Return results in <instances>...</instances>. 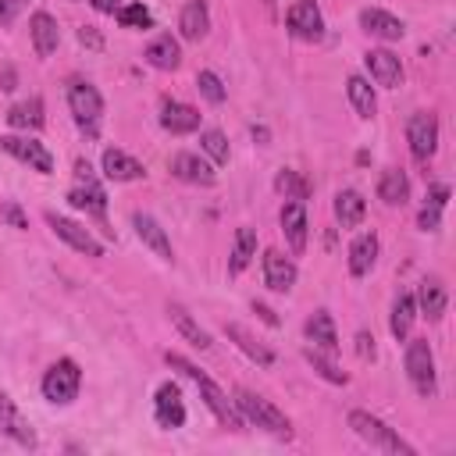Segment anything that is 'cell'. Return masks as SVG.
I'll return each mask as SVG.
<instances>
[{"label": "cell", "instance_id": "8", "mask_svg": "<svg viewBox=\"0 0 456 456\" xmlns=\"http://www.w3.org/2000/svg\"><path fill=\"white\" fill-rule=\"evenodd\" d=\"M192 381H196V388H200V395H203L207 410L217 417V424H221V428H232V431H239V428H242V413H239V410H235V403H232V399L221 392V385H217L214 378H207L203 370H200Z\"/></svg>", "mask_w": 456, "mask_h": 456}, {"label": "cell", "instance_id": "18", "mask_svg": "<svg viewBox=\"0 0 456 456\" xmlns=\"http://www.w3.org/2000/svg\"><path fill=\"white\" fill-rule=\"evenodd\" d=\"M360 25H363V32H370V36H378L385 43H395V39L406 36V25L395 14L381 11V7H363L360 11Z\"/></svg>", "mask_w": 456, "mask_h": 456}, {"label": "cell", "instance_id": "10", "mask_svg": "<svg viewBox=\"0 0 456 456\" xmlns=\"http://www.w3.org/2000/svg\"><path fill=\"white\" fill-rule=\"evenodd\" d=\"M46 224L53 228V235L57 239H64L71 249H78V253H86V256H103V246L93 239V232L89 228H82L78 221H71V217H64V214H53V210H46Z\"/></svg>", "mask_w": 456, "mask_h": 456}, {"label": "cell", "instance_id": "2", "mask_svg": "<svg viewBox=\"0 0 456 456\" xmlns=\"http://www.w3.org/2000/svg\"><path fill=\"white\" fill-rule=\"evenodd\" d=\"M349 428L356 431V438H363L370 449H381V452H392V456H413L417 449L395 431V428H388L385 420H378L374 413H367V410H353L349 413Z\"/></svg>", "mask_w": 456, "mask_h": 456}, {"label": "cell", "instance_id": "15", "mask_svg": "<svg viewBox=\"0 0 456 456\" xmlns=\"http://www.w3.org/2000/svg\"><path fill=\"white\" fill-rule=\"evenodd\" d=\"M171 175L175 178H182V182H192V185H214V164L210 160H203L200 153H189V150H182V153H175L171 157Z\"/></svg>", "mask_w": 456, "mask_h": 456}, {"label": "cell", "instance_id": "21", "mask_svg": "<svg viewBox=\"0 0 456 456\" xmlns=\"http://www.w3.org/2000/svg\"><path fill=\"white\" fill-rule=\"evenodd\" d=\"M413 303H417V310H420L428 321H438V317L445 314V303H449V289H445V281H442V278H424V281L417 285Z\"/></svg>", "mask_w": 456, "mask_h": 456}, {"label": "cell", "instance_id": "24", "mask_svg": "<svg viewBox=\"0 0 456 456\" xmlns=\"http://www.w3.org/2000/svg\"><path fill=\"white\" fill-rule=\"evenodd\" d=\"M103 175H107L110 182H135V178L146 175V167H142L135 157H128L125 150L110 146V150H103Z\"/></svg>", "mask_w": 456, "mask_h": 456}, {"label": "cell", "instance_id": "39", "mask_svg": "<svg viewBox=\"0 0 456 456\" xmlns=\"http://www.w3.org/2000/svg\"><path fill=\"white\" fill-rule=\"evenodd\" d=\"M114 14H118V21H121L125 28H150V25H153V14H150L142 4H121Z\"/></svg>", "mask_w": 456, "mask_h": 456}, {"label": "cell", "instance_id": "19", "mask_svg": "<svg viewBox=\"0 0 456 456\" xmlns=\"http://www.w3.org/2000/svg\"><path fill=\"white\" fill-rule=\"evenodd\" d=\"M160 125L171 132V135H189L200 128V110L182 103V100H164L160 103Z\"/></svg>", "mask_w": 456, "mask_h": 456}, {"label": "cell", "instance_id": "9", "mask_svg": "<svg viewBox=\"0 0 456 456\" xmlns=\"http://www.w3.org/2000/svg\"><path fill=\"white\" fill-rule=\"evenodd\" d=\"M0 146H4L14 160L28 164V167L39 171V175H50V171H53V157H50V150H46L39 139H32L28 132H25V135H4Z\"/></svg>", "mask_w": 456, "mask_h": 456}, {"label": "cell", "instance_id": "34", "mask_svg": "<svg viewBox=\"0 0 456 456\" xmlns=\"http://www.w3.org/2000/svg\"><path fill=\"white\" fill-rule=\"evenodd\" d=\"M346 93H349V103H353V110H356L360 118H374L378 100H374V86H370L363 75H349Z\"/></svg>", "mask_w": 456, "mask_h": 456}, {"label": "cell", "instance_id": "43", "mask_svg": "<svg viewBox=\"0 0 456 456\" xmlns=\"http://www.w3.org/2000/svg\"><path fill=\"white\" fill-rule=\"evenodd\" d=\"M0 214H4L7 221H11V228H28V221H25V214H21V210H18L14 203H4V207H0Z\"/></svg>", "mask_w": 456, "mask_h": 456}, {"label": "cell", "instance_id": "42", "mask_svg": "<svg viewBox=\"0 0 456 456\" xmlns=\"http://www.w3.org/2000/svg\"><path fill=\"white\" fill-rule=\"evenodd\" d=\"M25 4H28V0H0V21H4V25H11Z\"/></svg>", "mask_w": 456, "mask_h": 456}, {"label": "cell", "instance_id": "16", "mask_svg": "<svg viewBox=\"0 0 456 456\" xmlns=\"http://www.w3.org/2000/svg\"><path fill=\"white\" fill-rule=\"evenodd\" d=\"M28 36H32V50L36 57H50L61 43V28H57V18L50 11H36L28 18Z\"/></svg>", "mask_w": 456, "mask_h": 456}, {"label": "cell", "instance_id": "37", "mask_svg": "<svg viewBox=\"0 0 456 456\" xmlns=\"http://www.w3.org/2000/svg\"><path fill=\"white\" fill-rule=\"evenodd\" d=\"M303 356H306V363H310L324 381H331V385H346V381H349V374H346V370H338V367H335V360H331V356H324L321 349H306Z\"/></svg>", "mask_w": 456, "mask_h": 456}, {"label": "cell", "instance_id": "5", "mask_svg": "<svg viewBox=\"0 0 456 456\" xmlns=\"http://www.w3.org/2000/svg\"><path fill=\"white\" fill-rule=\"evenodd\" d=\"M75 175H78V185L68 192V203L78 207V210H89L96 221H107V192L96 182L93 167L86 160H75Z\"/></svg>", "mask_w": 456, "mask_h": 456}, {"label": "cell", "instance_id": "48", "mask_svg": "<svg viewBox=\"0 0 456 456\" xmlns=\"http://www.w3.org/2000/svg\"><path fill=\"white\" fill-rule=\"evenodd\" d=\"M78 39H82V43H89V46H100V36H96V32H93L89 25H86V28L78 32Z\"/></svg>", "mask_w": 456, "mask_h": 456}, {"label": "cell", "instance_id": "1", "mask_svg": "<svg viewBox=\"0 0 456 456\" xmlns=\"http://www.w3.org/2000/svg\"><path fill=\"white\" fill-rule=\"evenodd\" d=\"M232 403H235V410L242 413V420L264 428V431L274 435V438H292L289 417H285L271 399H264V395H256V392H249V388H235V399H232Z\"/></svg>", "mask_w": 456, "mask_h": 456}, {"label": "cell", "instance_id": "47", "mask_svg": "<svg viewBox=\"0 0 456 456\" xmlns=\"http://www.w3.org/2000/svg\"><path fill=\"white\" fill-rule=\"evenodd\" d=\"M445 200H449V189H445V185H435L428 203H435V207H445Z\"/></svg>", "mask_w": 456, "mask_h": 456}, {"label": "cell", "instance_id": "17", "mask_svg": "<svg viewBox=\"0 0 456 456\" xmlns=\"http://www.w3.org/2000/svg\"><path fill=\"white\" fill-rule=\"evenodd\" d=\"M264 281L271 292H289L296 285V264L292 256H285L281 249H267L264 253Z\"/></svg>", "mask_w": 456, "mask_h": 456}, {"label": "cell", "instance_id": "44", "mask_svg": "<svg viewBox=\"0 0 456 456\" xmlns=\"http://www.w3.org/2000/svg\"><path fill=\"white\" fill-rule=\"evenodd\" d=\"M356 353L367 360V356H374V335H367V331H360L356 335Z\"/></svg>", "mask_w": 456, "mask_h": 456}, {"label": "cell", "instance_id": "22", "mask_svg": "<svg viewBox=\"0 0 456 456\" xmlns=\"http://www.w3.org/2000/svg\"><path fill=\"white\" fill-rule=\"evenodd\" d=\"M306 338L314 342V349H321L328 356L338 353V331H335V321H331L328 310H314L306 317Z\"/></svg>", "mask_w": 456, "mask_h": 456}, {"label": "cell", "instance_id": "23", "mask_svg": "<svg viewBox=\"0 0 456 456\" xmlns=\"http://www.w3.org/2000/svg\"><path fill=\"white\" fill-rule=\"evenodd\" d=\"M0 435H7V438H14L18 445H36V435H32V428L25 424V417L18 413V406L11 403V395H4L0 392Z\"/></svg>", "mask_w": 456, "mask_h": 456}, {"label": "cell", "instance_id": "3", "mask_svg": "<svg viewBox=\"0 0 456 456\" xmlns=\"http://www.w3.org/2000/svg\"><path fill=\"white\" fill-rule=\"evenodd\" d=\"M68 110H71L75 125H78L89 139L100 135L103 96H100V89H96L93 82H86V78H71V82H68Z\"/></svg>", "mask_w": 456, "mask_h": 456}, {"label": "cell", "instance_id": "27", "mask_svg": "<svg viewBox=\"0 0 456 456\" xmlns=\"http://www.w3.org/2000/svg\"><path fill=\"white\" fill-rule=\"evenodd\" d=\"M378 249H381V246H378V235H374V232L356 235L353 246H349V274H353V278H363V274L374 267Z\"/></svg>", "mask_w": 456, "mask_h": 456}, {"label": "cell", "instance_id": "20", "mask_svg": "<svg viewBox=\"0 0 456 456\" xmlns=\"http://www.w3.org/2000/svg\"><path fill=\"white\" fill-rule=\"evenodd\" d=\"M132 224H135V235L160 256V260H175V253H171V242H167V232L160 228V221L157 217H150V214H142V210H135L132 214Z\"/></svg>", "mask_w": 456, "mask_h": 456}, {"label": "cell", "instance_id": "31", "mask_svg": "<svg viewBox=\"0 0 456 456\" xmlns=\"http://www.w3.org/2000/svg\"><path fill=\"white\" fill-rule=\"evenodd\" d=\"M224 331H228V338H232V342H235V346H239V349H242L256 367H274V353H271L264 342H256L242 324H228Z\"/></svg>", "mask_w": 456, "mask_h": 456}, {"label": "cell", "instance_id": "41", "mask_svg": "<svg viewBox=\"0 0 456 456\" xmlns=\"http://www.w3.org/2000/svg\"><path fill=\"white\" fill-rule=\"evenodd\" d=\"M417 224H420V232H435L438 224H442V207H435V203H428L420 214H417Z\"/></svg>", "mask_w": 456, "mask_h": 456}, {"label": "cell", "instance_id": "29", "mask_svg": "<svg viewBox=\"0 0 456 456\" xmlns=\"http://www.w3.org/2000/svg\"><path fill=\"white\" fill-rule=\"evenodd\" d=\"M167 314H171V324L178 328V335H182L189 346H196V349H210V346H214V342H210V335L192 321V314H189L182 303H171V306H167Z\"/></svg>", "mask_w": 456, "mask_h": 456}, {"label": "cell", "instance_id": "14", "mask_svg": "<svg viewBox=\"0 0 456 456\" xmlns=\"http://www.w3.org/2000/svg\"><path fill=\"white\" fill-rule=\"evenodd\" d=\"M363 64H367L370 78H374L378 86H385V89H395V86L403 82V64H399V57H395L392 50H385V46L367 50V53H363Z\"/></svg>", "mask_w": 456, "mask_h": 456}, {"label": "cell", "instance_id": "32", "mask_svg": "<svg viewBox=\"0 0 456 456\" xmlns=\"http://www.w3.org/2000/svg\"><path fill=\"white\" fill-rule=\"evenodd\" d=\"M363 214H367V200L356 189H342L335 196V217H338L342 228H356L363 221Z\"/></svg>", "mask_w": 456, "mask_h": 456}, {"label": "cell", "instance_id": "26", "mask_svg": "<svg viewBox=\"0 0 456 456\" xmlns=\"http://www.w3.org/2000/svg\"><path fill=\"white\" fill-rule=\"evenodd\" d=\"M378 200L388 207H403L410 200V178L403 167H385L378 178Z\"/></svg>", "mask_w": 456, "mask_h": 456}, {"label": "cell", "instance_id": "28", "mask_svg": "<svg viewBox=\"0 0 456 456\" xmlns=\"http://www.w3.org/2000/svg\"><path fill=\"white\" fill-rule=\"evenodd\" d=\"M7 125L11 128H21V132H39L46 125V114H43V100L32 96V100H21L7 110Z\"/></svg>", "mask_w": 456, "mask_h": 456}, {"label": "cell", "instance_id": "30", "mask_svg": "<svg viewBox=\"0 0 456 456\" xmlns=\"http://www.w3.org/2000/svg\"><path fill=\"white\" fill-rule=\"evenodd\" d=\"M146 64L150 68H160V71H175L178 64H182V50H178V43L171 39V36H157L150 46H146Z\"/></svg>", "mask_w": 456, "mask_h": 456}, {"label": "cell", "instance_id": "11", "mask_svg": "<svg viewBox=\"0 0 456 456\" xmlns=\"http://www.w3.org/2000/svg\"><path fill=\"white\" fill-rule=\"evenodd\" d=\"M285 25H289V32L296 39H306V43H314V39L324 36V18H321V7L314 0H296L285 11Z\"/></svg>", "mask_w": 456, "mask_h": 456}, {"label": "cell", "instance_id": "46", "mask_svg": "<svg viewBox=\"0 0 456 456\" xmlns=\"http://www.w3.org/2000/svg\"><path fill=\"white\" fill-rule=\"evenodd\" d=\"M89 4H93L100 14H114V11L121 7V0H89Z\"/></svg>", "mask_w": 456, "mask_h": 456}, {"label": "cell", "instance_id": "7", "mask_svg": "<svg viewBox=\"0 0 456 456\" xmlns=\"http://www.w3.org/2000/svg\"><path fill=\"white\" fill-rule=\"evenodd\" d=\"M406 142H410V153L420 164H428L435 157V150H438V118L431 110L410 114V121H406Z\"/></svg>", "mask_w": 456, "mask_h": 456}, {"label": "cell", "instance_id": "25", "mask_svg": "<svg viewBox=\"0 0 456 456\" xmlns=\"http://www.w3.org/2000/svg\"><path fill=\"white\" fill-rule=\"evenodd\" d=\"M207 28H210V11H207V4H203V0H189V4L182 7V14H178V32H182V39L200 43V39L207 36Z\"/></svg>", "mask_w": 456, "mask_h": 456}, {"label": "cell", "instance_id": "13", "mask_svg": "<svg viewBox=\"0 0 456 456\" xmlns=\"http://www.w3.org/2000/svg\"><path fill=\"white\" fill-rule=\"evenodd\" d=\"M153 417H157V424L167 428V431H175V428L185 424V403H182V392H178L175 381H164V385L157 388V395H153Z\"/></svg>", "mask_w": 456, "mask_h": 456}, {"label": "cell", "instance_id": "4", "mask_svg": "<svg viewBox=\"0 0 456 456\" xmlns=\"http://www.w3.org/2000/svg\"><path fill=\"white\" fill-rule=\"evenodd\" d=\"M406 374H410V385L417 388L420 399H431V395L438 392L435 353H431L428 338H410V342H406Z\"/></svg>", "mask_w": 456, "mask_h": 456}, {"label": "cell", "instance_id": "40", "mask_svg": "<svg viewBox=\"0 0 456 456\" xmlns=\"http://www.w3.org/2000/svg\"><path fill=\"white\" fill-rule=\"evenodd\" d=\"M196 89L203 93V100H210V103H224V82H221L214 71H200V75H196Z\"/></svg>", "mask_w": 456, "mask_h": 456}, {"label": "cell", "instance_id": "35", "mask_svg": "<svg viewBox=\"0 0 456 456\" xmlns=\"http://www.w3.org/2000/svg\"><path fill=\"white\" fill-rule=\"evenodd\" d=\"M413 317H417V303H413V292H399V296H395V303H392V317H388V328H392V335H395L399 342L410 335V328H413Z\"/></svg>", "mask_w": 456, "mask_h": 456}, {"label": "cell", "instance_id": "6", "mask_svg": "<svg viewBox=\"0 0 456 456\" xmlns=\"http://www.w3.org/2000/svg\"><path fill=\"white\" fill-rule=\"evenodd\" d=\"M78 388H82V370H78V363H75L71 356L57 360V363L43 374V395H46L50 403H57V406H68V403L78 395Z\"/></svg>", "mask_w": 456, "mask_h": 456}, {"label": "cell", "instance_id": "36", "mask_svg": "<svg viewBox=\"0 0 456 456\" xmlns=\"http://www.w3.org/2000/svg\"><path fill=\"white\" fill-rule=\"evenodd\" d=\"M274 189L285 196V200H306L310 196V182L299 175V171H292V167H281L278 175H274Z\"/></svg>", "mask_w": 456, "mask_h": 456}, {"label": "cell", "instance_id": "12", "mask_svg": "<svg viewBox=\"0 0 456 456\" xmlns=\"http://www.w3.org/2000/svg\"><path fill=\"white\" fill-rule=\"evenodd\" d=\"M278 221H281V235H285L289 249L299 256V253L306 249V235H310V224H306V207H303L299 200H285V203H281Z\"/></svg>", "mask_w": 456, "mask_h": 456}, {"label": "cell", "instance_id": "38", "mask_svg": "<svg viewBox=\"0 0 456 456\" xmlns=\"http://www.w3.org/2000/svg\"><path fill=\"white\" fill-rule=\"evenodd\" d=\"M200 150L210 157V164H228V139H224L221 128L200 132Z\"/></svg>", "mask_w": 456, "mask_h": 456}, {"label": "cell", "instance_id": "45", "mask_svg": "<svg viewBox=\"0 0 456 456\" xmlns=\"http://www.w3.org/2000/svg\"><path fill=\"white\" fill-rule=\"evenodd\" d=\"M253 314H260V321H264V324L278 328V314H274L271 306H264V303H253Z\"/></svg>", "mask_w": 456, "mask_h": 456}, {"label": "cell", "instance_id": "33", "mask_svg": "<svg viewBox=\"0 0 456 456\" xmlns=\"http://www.w3.org/2000/svg\"><path fill=\"white\" fill-rule=\"evenodd\" d=\"M253 256H256V232L249 224H242L235 232V246H232V256H228V274H242Z\"/></svg>", "mask_w": 456, "mask_h": 456}]
</instances>
